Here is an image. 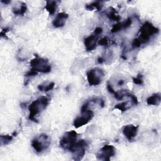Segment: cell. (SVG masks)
Segmentation results:
<instances>
[{
    "instance_id": "obj_30",
    "label": "cell",
    "mask_w": 161,
    "mask_h": 161,
    "mask_svg": "<svg viewBox=\"0 0 161 161\" xmlns=\"http://www.w3.org/2000/svg\"><path fill=\"white\" fill-rule=\"evenodd\" d=\"M1 3H4V4H8L11 3V1H9V0H5V1L1 0Z\"/></svg>"
},
{
    "instance_id": "obj_24",
    "label": "cell",
    "mask_w": 161,
    "mask_h": 161,
    "mask_svg": "<svg viewBox=\"0 0 161 161\" xmlns=\"http://www.w3.org/2000/svg\"><path fill=\"white\" fill-rule=\"evenodd\" d=\"M108 43H109V39H108V37H106V36L103 37V38H101V40H98V42H97V44H98L99 45L104 46V47L108 46Z\"/></svg>"
},
{
    "instance_id": "obj_1",
    "label": "cell",
    "mask_w": 161,
    "mask_h": 161,
    "mask_svg": "<svg viewBox=\"0 0 161 161\" xmlns=\"http://www.w3.org/2000/svg\"><path fill=\"white\" fill-rule=\"evenodd\" d=\"M48 104V99L46 96H40L36 100L33 101L28 106L30 114L28 118L30 120L38 123L36 116L41 111L44 110Z\"/></svg>"
},
{
    "instance_id": "obj_31",
    "label": "cell",
    "mask_w": 161,
    "mask_h": 161,
    "mask_svg": "<svg viewBox=\"0 0 161 161\" xmlns=\"http://www.w3.org/2000/svg\"><path fill=\"white\" fill-rule=\"evenodd\" d=\"M124 84V80H120L119 82H118V85H119V86H121V85H123Z\"/></svg>"
},
{
    "instance_id": "obj_7",
    "label": "cell",
    "mask_w": 161,
    "mask_h": 161,
    "mask_svg": "<svg viewBox=\"0 0 161 161\" xmlns=\"http://www.w3.org/2000/svg\"><path fill=\"white\" fill-rule=\"evenodd\" d=\"M86 75L88 83L91 86L100 84L104 77L103 70L99 68H94L89 70Z\"/></svg>"
},
{
    "instance_id": "obj_5",
    "label": "cell",
    "mask_w": 161,
    "mask_h": 161,
    "mask_svg": "<svg viewBox=\"0 0 161 161\" xmlns=\"http://www.w3.org/2000/svg\"><path fill=\"white\" fill-rule=\"evenodd\" d=\"M87 145V142L84 140L77 141L69 150L72 154L73 159L75 160H80L86 153Z\"/></svg>"
},
{
    "instance_id": "obj_28",
    "label": "cell",
    "mask_w": 161,
    "mask_h": 161,
    "mask_svg": "<svg viewBox=\"0 0 161 161\" xmlns=\"http://www.w3.org/2000/svg\"><path fill=\"white\" fill-rule=\"evenodd\" d=\"M107 89H108V91L110 93H111V94H113V93L114 92V91H115L114 90V89L113 88L111 84H109V82H108V84H107Z\"/></svg>"
},
{
    "instance_id": "obj_10",
    "label": "cell",
    "mask_w": 161,
    "mask_h": 161,
    "mask_svg": "<svg viewBox=\"0 0 161 161\" xmlns=\"http://www.w3.org/2000/svg\"><path fill=\"white\" fill-rule=\"evenodd\" d=\"M138 126L133 125H125L123 128V133L129 142H132L137 135Z\"/></svg>"
},
{
    "instance_id": "obj_20",
    "label": "cell",
    "mask_w": 161,
    "mask_h": 161,
    "mask_svg": "<svg viewBox=\"0 0 161 161\" xmlns=\"http://www.w3.org/2000/svg\"><path fill=\"white\" fill-rule=\"evenodd\" d=\"M55 86V83L53 82H50L48 84H46L45 85L43 84H40L38 86V89L40 91H44L47 92L50 90H52Z\"/></svg>"
},
{
    "instance_id": "obj_13",
    "label": "cell",
    "mask_w": 161,
    "mask_h": 161,
    "mask_svg": "<svg viewBox=\"0 0 161 161\" xmlns=\"http://www.w3.org/2000/svg\"><path fill=\"white\" fill-rule=\"evenodd\" d=\"M131 23H132L131 18H128L126 20H125L124 21L119 22V23H118L114 25L113 28L111 30V31L112 33L118 32V31H119L120 30H121L123 29H125V28H127L130 27L131 26Z\"/></svg>"
},
{
    "instance_id": "obj_17",
    "label": "cell",
    "mask_w": 161,
    "mask_h": 161,
    "mask_svg": "<svg viewBox=\"0 0 161 161\" xmlns=\"http://www.w3.org/2000/svg\"><path fill=\"white\" fill-rule=\"evenodd\" d=\"M27 11V6L26 3L21 2V4L18 8H13V12L16 15H24Z\"/></svg>"
},
{
    "instance_id": "obj_12",
    "label": "cell",
    "mask_w": 161,
    "mask_h": 161,
    "mask_svg": "<svg viewBox=\"0 0 161 161\" xmlns=\"http://www.w3.org/2000/svg\"><path fill=\"white\" fill-rule=\"evenodd\" d=\"M69 18V14L64 13L61 12L57 14L55 18L53 19L52 22V25L55 28H61L65 25L66 19Z\"/></svg>"
},
{
    "instance_id": "obj_21",
    "label": "cell",
    "mask_w": 161,
    "mask_h": 161,
    "mask_svg": "<svg viewBox=\"0 0 161 161\" xmlns=\"http://www.w3.org/2000/svg\"><path fill=\"white\" fill-rule=\"evenodd\" d=\"M13 138L12 135H1L0 136V141L1 145H6L9 143Z\"/></svg>"
},
{
    "instance_id": "obj_3",
    "label": "cell",
    "mask_w": 161,
    "mask_h": 161,
    "mask_svg": "<svg viewBox=\"0 0 161 161\" xmlns=\"http://www.w3.org/2000/svg\"><path fill=\"white\" fill-rule=\"evenodd\" d=\"M30 64L31 70L37 72L48 73L52 69L48 59L40 57L36 55V57L30 61Z\"/></svg>"
},
{
    "instance_id": "obj_29",
    "label": "cell",
    "mask_w": 161,
    "mask_h": 161,
    "mask_svg": "<svg viewBox=\"0 0 161 161\" xmlns=\"http://www.w3.org/2000/svg\"><path fill=\"white\" fill-rule=\"evenodd\" d=\"M104 61V60L103 59V57H99V58L97 59V62H98L99 64H102Z\"/></svg>"
},
{
    "instance_id": "obj_22",
    "label": "cell",
    "mask_w": 161,
    "mask_h": 161,
    "mask_svg": "<svg viewBox=\"0 0 161 161\" xmlns=\"http://www.w3.org/2000/svg\"><path fill=\"white\" fill-rule=\"evenodd\" d=\"M128 92H127L126 90H120L118 91H114L113 93L114 97L118 100L122 99L125 96H126V94Z\"/></svg>"
},
{
    "instance_id": "obj_26",
    "label": "cell",
    "mask_w": 161,
    "mask_h": 161,
    "mask_svg": "<svg viewBox=\"0 0 161 161\" xmlns=\"http://www.w3.org/2000/svg\"><path fill=\"white\" fill-rule=\"evenodd\" d=\"M38 74V72H36V71H34V70H29L28 72H27L25 75L26 77H32V76H35V75H36Z\"/></svg>"
},
{
    "instance_id": "obj_19",
    "label": "cell",
    "mask_w": 161,
    "mask_h": 161,
    "mask_svg": "<svg viewBox=\"0 0 161 161\" xmlns=\"http://www.w3.org/2000/svg\"><path fill=\"white\" fill-rule=\"evenodd\" d=\"M130 107H131V104L130 103L129 101H124L116 104L114 107V109H117L121 111V112H125L127 111Z\"/></svg>"
},
{
    "instance_id": "obj_18",
    "label": "cell",
    "mask_w": 161,
    "mask_h": 161,
    "mask_svg": "<svg viewBox=\"0 0 161 161\" xmlns=\"http://www.w3.org/2000/svg\"><path fill=\"white\" fill-rule=\"evenodd\" d=\"M103 6V1H94L89 4H86V8L89 11H92L95 8L97 11H100L102 9Z\"/></svg>"
},
{
    "instance_id": "obj_23",
    "label": "cell",
    "mask_w": 161,
    "mask_h": 161,
    "mask_svg": "<svg viewBox=\"0 0 161 161\" xmlns=\"http://www.w3.org/2000/svg\"><path fill=\"white\" fill-rule=\"evenodd\" d=\"M132 80L135 84L143 85V75L142 74H138L136 77H133Z\"/></svg>"
},
{
    "instance_id": "obj_27",
    "label": "cell",
    "mask_w": 161,
    "mask_h": 161,
    "mask_svg": "<svg viewBox=\"0 0 161 161\" xmlns=\"http://www.w3.org/2000/svg\"><path fill=\"white\" fill-rule=\"evenodd\" d=\"M102 32H103V28L101 27H97L95 28L94 33L99 36V35H101L102 33Z\"/></svg>"
},
{
    "instance_id": "obj_11",
    "label": "cell",
    "mask_w": 161,
    "mask_h": 161,
    "mask_svg": "<svg viewBox=\"0 0 161 161\" xmlns=\"http://www.w3.org/2000/svg\"><path fill=\"white\" fill-rule=\"evenodd\" d=\"M99 36L94 33L84 39V45L87 51H92L96 48Z\"/></svg>"
},
{
    "instance_id": "obj_6",
    "label": "cell",
    "mask_w": 161,
    "mask_h": 161,
    "mask_svg": "<svg viewBox=\"0 0 161 161\" xmlns=\"http://www.w3.org/2000/svg\"><path fill=\"white\" fill-rule=\"evenodd\" d=\"M77 133L74 131H69L64 133L60 140V146L65 150H70L71 147L77 142Z\"/></svg>"
},
{
    "instance_id": "obj_2",
    "label": "cell",
    "mask_w": 161,
    "mask_h": 161,
    "mask_svg": "<svg viewBox=\"0 0 161 161\" xmlns=\"http://www.w3.org/2000/svg\"><path fill=\"white\" fill-rule=\"evenodd\" d=\"M158 29L154 26L149 21L145 22L140 30V36L136 38L140 45L146 43L150 41L151 37L158 33Z\"/></svg>"
},
{
    "instance_id": "obj_8",
    "label": "cell",
    "mask_w": 161,
    "mask_h": 161,
    "mask_svg": "<svg viewBox=\"0 0 161 161\" xmlns=\"http://www.w3.org/2000/svg\"><path fill=\"white\" fill-rule=\"evenodd\" d=\"M116 153L115 148L111 145H105L101 148L96 153L98 160L103 161H109L110 158L114 156Z\"/></svg>"
},
{
    "instance_id": "obj_9",
    "label": "cell",
    "mask_w": 161,
    "mask_h": 161,
    "mask_svg": "<svg viewBox=\"0 0 161 161\" xmlns=\"http://www.w3.org/2000/svg\"><path fill=\"white\" fill-rule=\"evenodd\" d=\"M80 112H81V114L77 116L74 121L73 124L75 128H78L79 127H81L86 125L94 117L93 111L89 109H87Z\"/></svg>"
},
{
    "instance_id": "obj_14",
    "label": "cell",
    "mask_w": 161,
    "mask_h": 161,
    "mask_svg": "<svg viewBox=\"0 0 161 161\" xmlns=\"http://www.w3.org/2000/svg\"><path fill=\"white\" fill-rule=\"evenodd\" d=\"M161 102V95L160 92L153 94L147 99V103L148 105L158 106Z\"/></svg>"
},
{
    "instance_id": "obj_15",
    "label": "cell",
    "mask_w": 161,
    "mask_h": 161,
    "mask_svg": "<svg viewBox=\"0 0 161 161\" xmlns=\"http://www.w3.org/2000/svg\"><path fill=\"white\" fill-rule=\"evenodd\" d=\"M57 1H47L45 9L48 11L49 14H53L57 8Z\"/></svg>"
},
{
    "instance_id": "obj_4",
    "label": "cell",
    "mask_w": 161,
    "mask_h": 161,
    "mask_svg": "<svg viewBox=\"0 0 161 161\" xmlns=\"http://www.w3.org/2000/svg\"><path fill=\"white\" fill-rule=\"evenodd\" d=\"M50 142L49 136L45 133H42L31 141V145L36 152L39 153L46 150L49 147Z\"/></svg>"
},
{
    "instance_id": "obj_25",
    "label": "cell",
    "mask_w": 161,
    "mask_h": 161,
    "mask_svg": "<svg viewBox=\"0 0 161 161\" xmlns=\"http://www.w3.org/2000/svg\"><path fill=\"white\" fill-rule=\"evenodd\" d=\"M126 97H130L131 98V103L133 105H137L138 104V99L137 97H136V96H135L134 94H131V93H130V92H128L127 94H126Z\"/></svg>"
},
{
    "instance_id": "obj_16",
    "label": "cell",
    "mask_w": 161,
    "mask_h": 161,
    "mask_svg": "<svg viewBox=\"0 0 161 161\" xmlns=\"http://www.w3.org/2000/svg\"><path fill=\"white\" fill-rule=\"evenodd\" d=\"M106 14L109 19H112L113 21H119L121 19V16L118 14L116 9L113 7L109 8V9L106 13Z\"/></svg>"
}]
</instances>
